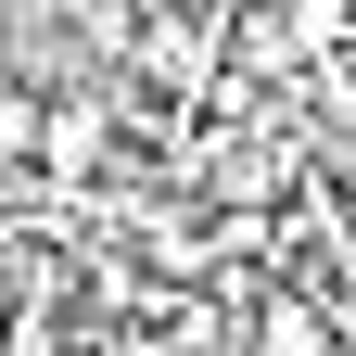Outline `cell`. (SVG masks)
I'll use <instances>...</instances> for the list:
<instances>
[{
	"instance_id": "1",
	"label": "cell",
	"mask_w": 356,
	"mask_h": 356,
	"mask_svg": "<svg viewBox=\"0 0 356 356\" xmlns=\"http://www.w3.org/2000/svg\"><path fill=\"white\" fill-rule=\"evenodd\" d=\"M38 115H51V89L0 51V165H38Z\"/></svg>"
},
{
	"instance_id": "3",
	"label": "cell",
	"mask_w": 356,
	"mask_h": 356,
	"mask_svg": "<svg viewBox=\"0 0 356 356\" xmlns=\"http://www.w3.org/2000/svg\"><path fill=\"white\" fill-rule=\"evenodd\" d=\"M242 356H254V343H242Z\"/></svg>"
},
{
	"instance_id": "2",
	"label": "cell",
	"mask_w": 356,
	"mask_h": 356,
	"mask_svg": "<svg viewBox=\"0 0 356 356\" xmlns=\"http://www.w3.org/2000/svg\"><path fill=\"white\" fill-rule=\"evenodd\" d=\"M0 13H13V0H0Z\"/></svg>"
}]
</instances>
